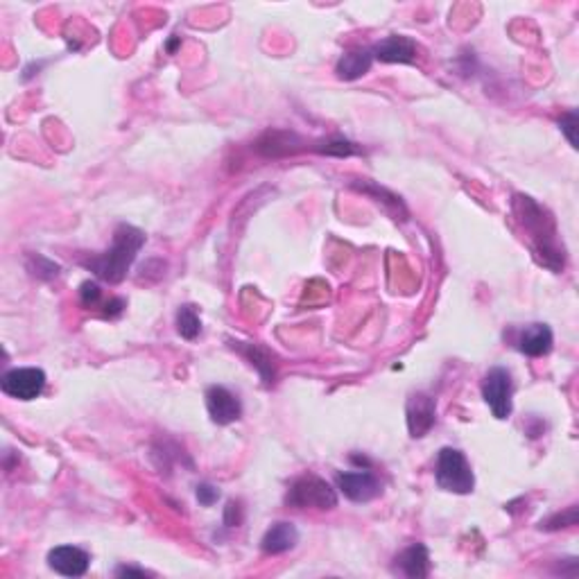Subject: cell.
I'll return each instance as SVG.
<instances>
[{"label":"cell","instance_id":"obj_1","mask_svg":"<svg viewBox=\"0 0 579 579\" xmlns=\"http://www.w3.org/2000/svg\"><path fill=\"white\" fill-rule=\"evenodd\" d=\"M514 213L518 215L523 224H525L527 233L532 238V247H534L536 256L546 267L552 272H561L566 265L564 247L559 245V233H557L555 220L548 215V211L541 204H536L532 197L525 195H516L514 197Z\"/></svg>","mask_w":579,"mask_h":579},{"label":"cell","instance_id":"obj_2","mask_svg":"<svg viewBox=\"0 0 579 579\" xmlns=\"http://www.w3.org/2000/svg\"><path fill=\"white\" fill-rule=\"evenodd\" d=\"M143 245L145 233L140 229L131 227V224H118L116 233H113V245L102 251V254H97V256L84 261V265L100 281L116 285L125 279Z\"/></svg>","mask_w":579,"mask_h":579},{"label":"cell","instance_id":"obj_3","mask_svg":"<svg viewBox=\"0 0 579 579\" xmlns=\"http://www.w3.org/2000/svg\"><path fill=\"white\" fill-rule=\"evenodd\" d=\"M434 480L440 484V489L450 493H471L475 487V475L474 468L468 464L466 455L457 449H446L440 450L437 455V466H434Z\"/></svg>","mask_w":579,"mask_h":579},{"label":"cell","instance_id":"obj_4","mask_svg":"<svg viewBox=\"0 0 579 579\" xmlns=\"http://www.w3.org/2000/svg\"><path fill=\"white\" fill-rule=\"evenodd\" d=\"M285 500L295 509H333L338 507V493L326 480L317 475H304L292 482Z\"/></svg>","mask_w":579,"mask_h":579},{"label":"cell","instance_id":"obj_5","mask_svg":"<svg viewBox=\"0 0 579 579\" xmlns=\"http://www.w3.org/2000/svg\"><path fill=\"white\" fill-rule=\"evenodd\" d=\"M512 373L505 367H493L482 378V399L491 407L496 419H509L514 410Z\"/></svg>","mask_w":579,"mask_h":579},{"label":"cell","instance_id":"obj_6","mask_svg":"<svg viewBox=\"0 0 579 579\" xmlns=\"http://www.w3.org/2000/svg\"><path fill=\"white\" fill-rule=\"evenodd\" d=\"M0 390L5 391L7 396H12V399H19V401H34V399H39L46 390L44 369H10V372L3 376V381H0Z\"/></svg>","mask_w":579,"mask_h":579},{"label":"cell","instance_id":"obj_7","mask_svg":"<svg viewBox=\"0 0 579 579\" xmlns=\"http://www.w3.org/2000/svg\"><path fill=\"white\" fill-rule=\"evenodd\" d=\"M338 489L353 502H369L382 493L381 480L376 478L369 468H357V471H347L338 474Z\"/></svg>","mask_w":579,"mask_h":579},{"label":"cell","instance_id":"obj_8","mask_svg":"<svg viewBox=\"0 0 579 579\" xmlns=\"http://www.w3.org/2000/svg\"><path fill=\"white\" fill-rule=\"evenodd\" d=\"M206 407H208V415H211L213 424H217V425L233 424V421L240 419V415H242V406H240V401H238V396L222 385L208 387Z\"/></svg>","mask_w":579,"mask_h":579},{"label":"cell","instance_id":"obj_9","mask_svg":"<svg viewBox=\"0 0 579 579\" xmlns=\"http://www.w3.org/2000/svg\"><path fill=\"white\" fill-rule=\"evenodd\" d=\"M48 566L63 577H82L91 566V557L78 546H57L48 552Z\"/></svg>","mask_w":579,"mask_h":579},{"label":"cell","instance_id":"obj_10","mask_svg":"<svg viewBox=\"0 0 579 579\" xmlns=\"http://www.w3.org/2000/svg\"><path fill=\"white\" fill-rule=\"evenodd\" d=\"M434 419H437V406H434L432 396L424 394V391L412 394L410 401H407V428H410L412 437L419 440V437L428 434L434 425Z\"/></svg>","mask_w":579,"mask_h":579},{"label":"cell","instance_id":"obj_11","mask_svg":"<svg viewBox=\"0 0 579 579\" xmlns=\"http://www.w3.org/2000/svg\"><path fill=\"white\" fill-rule=\"evenodd\" d=\"M373 59L385 63H415L416 44L401 34H391L372 48Z\"/></svg>","mask_w":579,"mask_h":579},{"label":"cell","instance_id":"obj_12","mask_svg":"<svg viewBox=\"0 0 579 579\" xmlns=\"http://www.w3.org/2000/svg\"><path fill=\"white\" fill-rule=\"evenodd\" d=\"M552 344H555V335H552V329L548 323H530L521 331L516 340L518 351L525 353L530 357H541L548 356L552 351Z\"/></svg>","mask_w":579,"mask_h":579},{"label":"cell","instance_id":"obj_13","mask_svg":"<svg viewBox=\"0 0 579 579\" xmlns=\"http://www.w3.org/2000/svg\"><path fill=\"white\" fill-rule=\"evenodd\" d=\"M394 561V568L401 575H406V577L421 579L430 575V552L424 543H412V546H407L406 550L396 555Z\"/></svg>","mask_w":579,"mask_h":579},{"label":"cell","instance_id":"obj_14","mask_svg":"<svg viewBox=\"0 0 579 579\" xmlns=\"http://www.w3.org/2000/svg\"><path fill=\"white\" fill-rule=\"evenodd\" d=\"M297 543H299V530L292 523L279 521L265 532L261 548L265 555H283V552L292 550Z\"/></svg>","mask_w":579,"mask_h":579},{"label":"cell","instance_id":"obj_15","mask_svg":"<svg viewBox=\"0 0 579 579\" xmlns=\"http://www.w3.org/2000/svg\"><path fill=\"white\" fill-rule=\"evenodd\" d=\"M233 348L242 353L247 360L251 362V367H256L261 378L265 381V385H272L276 378V362L274 356H272L267 348H263L261 344H251V342H231Z\"/></svg>","mask_w":579,"mask_h":579},{"label":"cell","instance_id":"obj_16","mask_svg":"<svg viewBox=\"0 0 579 579\" xmlns=\"http://www.w3.org/2000/svg\"><path fill=\"white\" fill-rule=\"evenodd\" d=\"M372 63H373V53L369 48L351 50V53L342 55V57L338 59V63H335V72H338L340 80L353 82V80L367 75Z\"/></svg>","mask_w":579,"mask_h":579},{"label":"cell","instance_id":"obj_17","mask_svg":"<svg viewBox=\"0 0 579 579\" xmlns=\"http://www.w3.org/2000/svg\"><path fill=\"white\" fill-rule=\"evenodd\" d=\"M292 140H297V134L292 131H267L261 140H258V152L265 156H283L295 152Z\"/></svg>","mask_w":579,"mask_h":579},{"label":"cell","instance_id":"obj_18","mask_svg":"<svg viewBox=\"0 0 579 579\" xmlns=\"http://www.w3.org/2000/svg\"><path fill=\"white\" fill-rule=\"evenodd\" d=\"M177 331L181 338L195 340L202 331V319H199L197 308L195 306H181L177 310Z\"/></svg>","mask_w":579,"mask_h":579},{"label":"cell","instance_id":"obj_19","mask_svg":"<svg viewBox=\"0 0 579 579\" xmlns=\"http://www.w3.org/2000/svg\"><path fill=\"white\" fill-rule=\"evenodd\" d=\"M315 150L322 152V155H335V156H348V155H356V152H360L356 147V143H351V140H347V138L326 140V143L317 145Z\"/></svg>","mask_w":579,"mask_h":579},{"label":"cell","instance_id":"obj_20","mask_svg":"<svg viewBox=\"0 0 579 579\" xmlns=\"http://www.w3.org/2000/svg\"><path fill=\"white\" fill-rule=\"evenodd\" d=\"M577 525V507H568V512L566 514H555L552 518H548V521H541V530H561V527H573Z\"/></svg>","mask_w":579,"mask_h":579},{"label":"cell","instance_id":"obj_21","mask_svg":"<svg viewBox=\"0 0 579 579\" xmlns=\"http://www.w3.org/2000/svg\"><path fill=\"white\" fill-rule=\"evenodd\" d=\"M80 299H82L84 308H96L102 299V290L96 281H84L80 285Z\"/></svg>","mask_w":579,"mask_h":579},{"label":"cell","instance_id":"obj_22","mask_svg":"<svg viewBox=\"0 0 579 579\" xmlns=\"http://www.w3.org/2000/svg\"><path fill=\"white\" fill-rule=\"evenodd\" d=\"M34 261L39 263V267L37 265H28V270L32 272L34 276H39V279H55V276L59 274V265H55L53 261H48V258L44 256H34Z\"/></svg>","mask_w":579,"mask_h":579},{"label":"cell","instance_id":"obj_23","mask_svg":"<svg viewBox=\"0 0 579 579\" xmlns=\"http://www.w3.org/2000/svg\"><path fill=\"white\" fill-rule=\"evenodd\" d=\"M559 125H561V131L566 134V138H568V143L573 145V147H577V136H575V130H577V112L573 109V112L564 113Z\"/></svg>","mask_w":579,"mask_h":579},{"label":"cell","instance_id":"obj_24","mask_svg":"<svg viewBox=\"0 0 579 579\" xmlns=\"http://www.w3.org/2000/svg\"><path fill=\"white\" fill-rule=\"evenodd\" d=\"M217 498H220V491H217V487H213V484L204 482L197 487V500L202 502L204 507H211L213 502H217Z\"/></svg>","mask_w":579,"mask_h":579},{"label":"cell","instance_id":"obj_25","mask_svg":"<svg viewBox=\"0 0 579 579\" xmlns=\"http://www.w3.org/2000/svg\"><path fill=\"white\" fill-rule=\"evenodd\" d=\"M116 575H150L147 570L143 568H131V566H121V568H116Z\"/></svg>","mask_w":579,"mask_h":579}]
</instances>
